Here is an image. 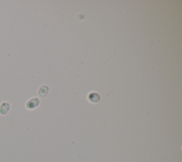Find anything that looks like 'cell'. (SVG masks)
<instances>
[{"label": "cell", "mask_w": 182, "mask_h": 162, "mask_svg": "<svg viewBox=\"0 0 182 162\" xmlns=\"http://www.w3.org/2000/svg\"><path fill=\"white\" fill-rule=\"evenodd\" d=\"M11 109V104L8 101H3L0 104V115L5 116Z\"/></svg>", "instance_id": "6da1fadb"}, {"label": "cell", "mask_w": 182, "mask_h": 162, "mask_svg": "<svg viewBox=\"0 0 182 162\" xmlns=\"http://www.w3.org/2000/svg\"><path fill=\"white\" fill-rule=\"evenodd\" d=\"M39 104V100L38 98H32L29 100L26 104V107L28 109H33Z\"/></svg>", "instance_id": "7a4b0ae2"}, {"label": "cell", "mask_w": 182, "mask_h": 162, "mask_svg": "<svg viewBox=\"0 0 182 162\" xmlns=\"http://www.w3.org/2000/svg\"><path fill=\"white\" fill-rule=\"evenodd\" d=\"M89 100L91 101H93V102H98L100 100V97H99L98 94H91L89 96Z\"/></svg>", "instance_id": "3957f363"}, {"label": "cell", "mask_w": 182, "mask_h": 162, "mask_svg": "<svg viewBox=\"0 0 182 162\" xmlns=\"http://www.w3.org/2000/svg\"><path fill=\"white\" fill-rule=\"evenodd\" d=\"M47 91H48V87L46 86H43L42 87H41L39 91H38V94H39L40 96H45L47 95Z\"/></svg>", "instance_id": "277c9868"}]
</instances>
